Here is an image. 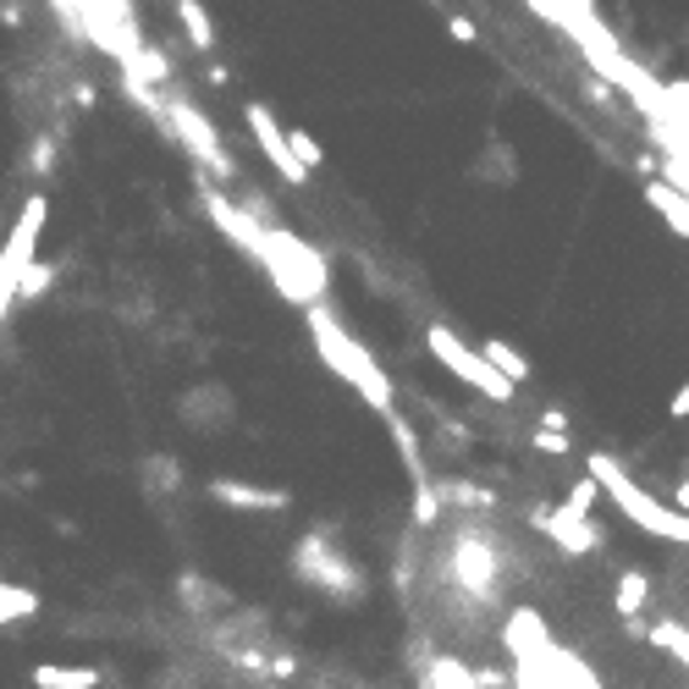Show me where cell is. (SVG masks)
<instances>
[{
	"label": "cell",
	"mask_w": 689,
	"mask_h": 689,
	"mask_svg": "<svg viewBox=\"0 0 689 689\" xmlns=\"http://www.w3.org/2000/svg\"><path fill=\"white\" fill-rule=\"evenodd\" d=\"M177 18L188 23V40H193L199 51H210V45H215V29H210V12H204V7H193V0H182V7H177Z\"/></svg>",
	"instance_id": "cell-17"
},
{
	"label": "cell",
	"mask_w": 689,
	"mask_h": 689,
	"mask_svg": "<svg viewBox=\"0 0 689 689\" xmlns=\"http://www.w3.org/2000/svg\"><path fill=\"white\" fill-rule=\"evenodd\" d=\"M673 508L689 519V480H678V491H673Z\"/></svg>",
	"instance_id": "cell-26"
},
{
	"label": "cell",
	"mask_w": 689,
	"mask_h": 689,
	"mask_svg": "<svg viewBox=\"0 0 689 689\" xmlns=\"http://www.w3.org/2000/svg\"><path fill=\"white\" fill-rule=\"evenodd\" d=\"M210 497L226 502V508H243V513H281V508H287V491L243 486V480H210Z\"/></svg>",
	"instance_id": "cell-9"
},
{
	"label": "cell",
	"mask_w": 689,
	"mask_h": 689,
	"mask_svg": "<svg viewBox=\"0 0 689 689\" xmlns=\"http://www.w3.org/2000/svg\"><path fill=\"white\" fill-rule=\"evenodd\" d=\"M453 563H458V579H464L475 596H486V590L497 585V557H491V546H486L480 535H464L458 552H453Z\"/></svg>",
	"instance_id": "cell-10"
},
{
	"label": "cell",
	"mask_w": 689,
	"mask_h": 689,
	"mask_svg": "<svg viewBox=\"0 0 689 689\" xmlns=\"http://www.w3.org/2000/svg\"><path fill=\"white\" fill-rule=\"evenodd\" d=\"M590 497H596V480L585 475V480H579V486L568 491V502H563V513H568V519H585V513H590Z\"/></svg>",
	"instance_id": "cell-21"
},
{
	"label": "cell",
	"mask_w": 689,
	"mask_h": 689,
	"mask_svg": "<svg viewBox=\"0 0 689 689\" xmlns=\"http://www.w3.org/2000/svg\"><path fill=\"white\" fill-rule=\"evenodd\" d=\"M309 336H314V348H320L325 370H336L342 381H348V387L370 403V409H381L387 420L398 414V409H392V381L376 370V359H370V354H365L359 342H354L348 331H342L325 309H309Z\"/></svg>",
	"instance_id": "cell-1"
},
{
	"label": "cell",
	"mask_w": 689,
	"mask_h": 689,
	"mask_svg": "<svg viewBox=\"0 0 689 689\" xmlns=\"http://www.w3.org/2000/svg\"><path fill=\"white\" fill-rule=\"evenodd\" d=\"M645 601H651V579H645L640 568H623V579H618V612L634 618Z\"/></svg>",
	"instance_id": "cell-16"
},
{
	"label": "cell",
	"mask_w": 689,
	"mask_h": 689,
	"mask_svg": "<svg viewBox=\"0 0 689 689\" xmlns=\"http://www.w3.org/2000/svg\"><path fill=\"white\" fill-rule=\"evenodd\" d=\"M535 524H541V530H546V535H552L557 546H568L574 557L596 552V541H601V535H596V530H590L585 519H568L563 508H557V513H535Z\"/></svg>",
	"instance_id": "cell-11"
},
{
	"label": "cell",
	"mask_w": 689,
	"mask_h": 689,
	"mask_svg": "<svg viewBox=\"0 0 689 689\" xmlns=\"http://www.w3.org/2000/svg\"><path fill=\"white\" fill-rule=\"evenodd\" d=\"M425 689H480V678H475L464 662L442 656V662H431V667H425Z\"/></svg>",
	"instance_id": "cell-15"
},
{
	"label": "cell",
	"mask_w": 689,
	"mask_h": 689,
	"mask_svg": "<svg viewBox=\"0 0 689 689\" xmlns=\"http://www.w3.org/2000/svg\"><path fill=\"white\" fill-rule=\"evenodd\" d=\"M259 265L270 270V281H276L281 298H292V303H303V309H320L325 265H320V254H314L309 243H298L292 232L265 226V254H259Z\"/></svg>",
	"instance_id": "cell-3"
},
{
	"label": "cell",
	"mask_w": 689,
	"mask_h": 689,
	"mask_svg": "<svg viewBox=\"0 0 689 689\" xmlns=\"http://www.w3.org/2000/svg\"><path fill=\"white\" fill-rule=\"evenodd\" d=\"M667 420H689V381L673 392V403H667Z\"/></svg>",
	"instance_id": "cell-24"
},
{
	"label": "cell",
	"mask_w": 689,
	"mask_h": 689,
	"mask_svg": "<svg viewBox=\"0 0 689 689\" xmlns=\"http://www.w3.org/2000/svg\"><path fill=\"white\" fill-rule=\"evenodd\" d=\"M292 568L309 579V585H320V590H359L365 579H359V568L342 557V552H320L314 541H303L298 546V557H292Z\"/></svg>",
	"instance_id": "cell-7"
},
{
	"label": "cell",
	"mask_w": 689,
	"mask_h": 689,
	"mask_svg": "<svg viewBox=\"0 0 689 689\" xmlns=\"http://www.w3.org/2000/svg\"><path fill=\"white\" fill-rule=\"evenodd\" d=\"M651 645L673 651V656L689 667V629H684V623H656V629H651Z\"/></svg>",
	"instance_id": "cell-18"
},
{
	"label": "cell",
	"mask_w": 689,
	"mask_h": 689,
	"mask_svg": "<svg viewBox=\"0 0 689 689\" xmlns=\"http://www.w3.org/2000/svg\"><path fill=\"white\" fill-rule=\"evenodd\" d=\"M287 149H292V160H298L303 171H314V166L325 160V155H320V144H314V138H309L303 127H292V133H287Z\"/></svg>",
	"instance_id": "cell-20"
},
{
	"label": "cell",
	"mask_w": 689,
	"mask_h": 689,
	"mask_svg": "<svg viewBox=\"0 0 689 689\" xmlns=\"http://www.w3.org/2000/svg\"><path fill=\"white\" fill-rule=\"evenodd\" d=\"M40 689H100V667H34Z\"/></svg>",
	"instance_id": "cell-13"
},
{
	"label": "cell",
	"mask_w": 689,
	"mask_h": 689,
	"mask_svg": "<svg viewBox=\"0 0 689 689\" xmlns=\"http://www.w3.org/2000/svg\"><path fill=\"white\" fill-rule=\"evenodd\" d=\"M645 199H651L656 215H667V226H673L678 237H689V199H684L673 182H645Z\"/></svg>",
	"instance_id": "cell-12"
},
{
	"label": "cell",
	"mask_w": 689,
	"mask_h": 689,
	"mask_svg": "<svg viewBox=\"0 0 689 689\" xmlns=\"http://www.w3.org/2000/svg\"><path fill=\"white\" fill-rule=\"evenodd\" d=\"M40 607V596L34 590H12V585H0V623H12V618H23V612H34Z\"/></svg>",
	"instance_id": "cell-19"
},
{
	"label": "cell",
	"mask_w": 689,
	"mask_h": 689,
	"mask_svg": "<svg viewBox=\"0 0 689 689\" xmlns=\"http://www.w3.org/2000/svg\"><path fill=\"white\" fill-rule=\"evenodd\" d=\"M535 447H541V453H557V458L568 453V442H563V431H541V436H535Z\"/></svg>",
	"instance_id": "cell-23"
},
{
	"label": "cell",
	"mask_w": 689,
	"mask_h": 689,
	"mask_svg": "<svg viewBox=\"0 0 689 689\" xmlns=\"http://www.w3.org/2000/svg\"><path fill=\"white\" fill-rule=\"evenodd\" d=\"M45 215H51L45 193H29V204H23V215H18L7 248H0V320L12 314V303H18V292H23V276L40 265V232H45Z\"/></svg>",
	"instance_id": "cell-4"
},
{
	"label": "cell",
	"mask_w": 689,
	"mask_h": 689,
	"mask_svg": "<svg viewBox=\"0 0 689 689\" xmlns=\"http://www.w3.org/2000/svg\"><path fill=\"white\" fill-rule=\"evenodd\" d=\"M480 354H486V365H491V370H497V376H502L508 387L530 381V359H524L519 348H508V342H497V336H491V342H486V348H480Z\"/></svg>",
	"instance_id": "cell-14"
},
{
	"label": "cell",
	"mask_w": 689,
	"mask_h": 689,
	"mask_svg": "<svg viewBox=\"0 0 689 689\" xmlns=\"http://www.w3.org/2000/svg\"><path fill=\"white\" fill-rule=\"evenodd\" d=\"M447 34H453V40H475V23H469V18H453Z\"/></svg>",
	"instance_id": "cell-25"
},
{
	"label": "cell",
	"mask_w": 689,
	"mask_h": 689,
	"mask_svg": "<svg viewBox=\"0 0 689 689\" xmlns=\"http://www.w3.org/2000/svg\"><path fill=\"white\" fill-rule=\"evenodd\" d=\"M166 122H171V133H177L215 177H232V160H226V149H221V138H215V127H210L204 111H193L188 100H171V105H166Z\"/></svg>",
	"instance_id": "cell-6"
},
{
	"label": "cell",
	"mask_w": 689,
	"mask_h": 689,
	"mask_svg": "<svg viewBox=\"0 0 689 689\" xmlns=\"http://www.w3.org/2000/svg\"><path fill=\"white\" fill-rule=\"evenodd\" d=\"M590 480H596V491L612 497V508H623V519H634L640 530H651V535H662V541L689 546V519H684L678 508H662L651 491H640V486L618 469V458L596 453V458H590Z\"/></svg>",
	"instance_id": "cell-2"
},
{
	"label": "cell",
	"mask_w": 689,
	"mask_h": 689,
	"mask_svg": "<svg viewBox=\"0 0 689 689\" xmlns=\"http://www.w3.org/2000/svg\"><path fill=\"white\" fill-rule=\"evenodd\" d=\"M243 116H248V133H254V144L265 149V160H270V166H276V171H281L292 188H303V182H309V171L292 160V149H287V133L276 127V116H270L265 105H248Z\"/></svg>",
	"instance_id": "cell-8"
},
{
	"label": "cell",
	"mask_w": 689,
	"mask_h": 689,
	"mask_svg": "<svg viewBox=\"0 0 689 689\" xmlns=\"http://www.w3.org/2000/svg\"><path fill=\"white\" fill-rule=\"evenodd\" d=\"M51 281H56V265H34V270L23 276V292H18V298H45Z\"/></svg>",
	"instance_id": "cell-22"
},
{
	"label": "cell",
	"mask_w": 689,
	"mask_h": 689,
	"mask_svg": "<svg viewBox=\"0 0 689 689\" xmlns=\"http://www.w3.org/2000/svg\"><path fill=\"white\" fill-rule=\"evenodd\" d=\"M425 348H431V359L436 365H447L464 387H475L480 398H491V403H508L513 398V387L486 365V354L480 348H469V342H458V331H447V325H431L425 331Z\"/></svg>",
	"instance_id": "cell-5"
}]
</instances>
